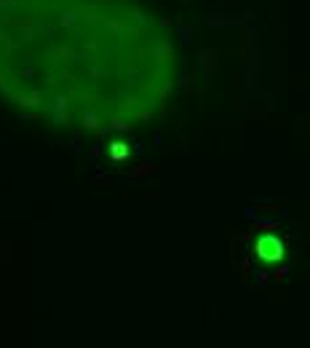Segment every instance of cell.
<instances>
[{
    "instance_id": "obj_3",
    "label": "cell",
    "mask_w": 310,
    "mask_h": 348,
    "mask_svg": "<svg viewBox=\"0 0 310 348\" xmlns=\"http://www.w3.org/2000/svg\"><path fill=\"white\" fill-rule=\"evenodd\" d=\"M38 99H41V94H30V96H21L19 105H38Z\"/></svg>"
},
{
    "instance_id": "obj_4",
    "label": "cell",
    "mask_w": 310,
    "mask_h": 348,
    "mask_svg": "<svg viewBox=\"0 0 310 348\" xmlns=\"http://www.w3.org/2000/svg\"><path fill=\"white\" fill-rule=\"evenodd\" d=\"M70 24H75V14H72V11H67V14L62 16V27H70Z\"/></svg>"
},
{
    "instance_id": "obj_5",
    "label": "cell",
    "mask_w": 310,
    "mask_h": 348,
    "mask_svg": "<svg viewBox=\"0 0 310 348\" xmlns=\"http://www.w3.org/2000/svg\"><path fill=\"white\" fill-rule=\"evenodd\" d=\"M14 3H16V0H0V8H11Z\"/></svg>"
},
{
    "instance_id": "obj_1",
    "label": "cell",
    "mask_w": 310,
    "mask_h": 348,
    "mask_svg": "<svg viewBox=\"0 0 310 348\" xmlns=\"http://www.w3.org/2000/svg\"><path fill=\"white\" fill-rule=\"evenodd\" d=\"M110 156H112V161H123V158L128 156V147L123 145V142H112V145H110Z\"/></svg>"
},
{
    "instance_id": "obj_2",
    "label": "cell",
    "mask_w": 310,
    "mask_h": 348,
    "mask_svg": "<svg viewBox=\"0 0 310 348\" xmlns=\"http://www.w3.org/2000/svg\"><path fill=\"white\" fill-rule=\"evenodd\" d=\"M83 126H86V129H94V126H97V113H94V110H86V113H83Z\"/></svg>"
}]
</instances>
